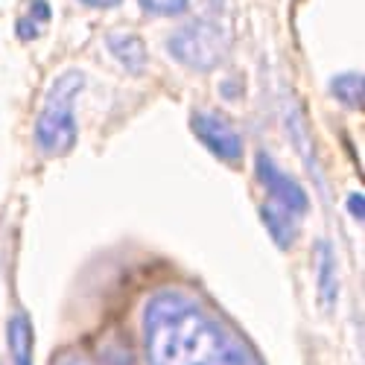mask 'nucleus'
I'll return each mask as SVG.
<instances>
[{"label": "nucleus", "instance_id": "nucleus-1", "mask_svg": "<svg viewBox=\"0 0 365 365\" xmlns=\"http://www.w3.org/2000/svg\"><path fill=\"white\" fill-rule=\"evenodd\" d=\"M143 351L149 365H260L214 310L181 289H161L146 301Z\"/></svg>", "mask_w": 365, "mask_h": 365}, {"label": "nucleus", "instance_id": "nucleus-2", "mask_svg": "<svg viewBox=\"0 0 365 365\" xmlns=\"http://www.w3.org/2000/svg\"><path fill=\"white\" fill-rule=\"evenodd\" d=\"M85 88V76L79 71H65L62 76H56L50 85L44 106L36 120V146L47 155H62L76 140V97Z\"/></svg>", "mask_w": 365, "mask_h": 365}, {"label": "nucleus", "instance_id": "nucleus-3", "mask_svg": "<svg viewBox=\"0 0 365 365\" xmlns=\"http://www.w3.org/2000/svg\"><path fill=\"white\" fill-rule=\"evenodd\" d=\"M167 47L175 62L187 65L193 71H214L225 56L222 33L207 21H190L185 26H178L170 36Z\"/></svg>", "mask_w": 365, "mask_h": 365}, {"label": "nucleus", "instance_id": "nucleus-4", "mask_svg": "<svg viewBox=\"0 0 365 365\" xmlns=\"http://www.w3.org/2000/svg\"><path fill=\"white\" fill-rule=\"evenodd\" d=\"M190 129L220 161H225V164L231 161L234 164V161L242 158V138H240V132L228 123L222 114H217V111H196L190 117Z\"/></svg>", "mask_w": 365, "mask_h": 365}, {"label": "nucleus", "instance_id": "nucleus-5", "mask_svg": "<svg viewBox=\"0 0 365 365\" xmlns=\"http://www.w3.org/2000/svg\"><path fill=\"white\" fill-rule=\"evenodd\" d=\"M257 178H260V185L266 187V193H269V199L275 202L278 207H284L287 214H292V217H304L307 214V207H310V202H307V193L301 190V185H295V181L272 161L269 155H257Z\"/></svg>", "mask_w": 365, "mask_h": 365}, {"label": "nucleus", "instance_id": "nucleus-6", "mask_svg": "<svg viewBox=\"0 0 365 365\" xmlns=\"http://www.w3.org/2000/svg\"><path fill=\"white\" fill-rule=\"evenodd\" d=\"M106 44H108V53L129 73H143V68H146V44H143L140 36L129 33V29H114V33H108Z\"/></svg>", "mask_w": 365, "mask_h": 365}, {"label": "nucleus", "instance_id": "nucleus-7", "mask_svg": "<svg viewBox=\"0 0 365 365\" xmlns=\"http://www.w3.org/2000/svg\"><path fill=\"white\" fill-rule=\"evenodd\" d=\"M6 342H9V356L12 365H33V348H36V333L33 322L26 313H15L6 327Z\"/></svg>", "mask_w": 365, "mask_h": 365}, {"label": "nucleus", "instance_id": "nucleus-8", "mask_svg": "<svg viewBox=\"0 0 365 365\" xmlns=\"http://www.w3.org/2000/svg\"><path fill=\"white\" fill-rule=\"evenodd\" d=\"M260 217L269 228V237L275 240L278 249H289L292 240H295V217L287 214L284 207H278L275 202H263L260 205Z\"/></svg>", "mask_w": 365, "mask_h": 365}, {"label": "nucleus", "instance_id": "nucleus-9", "mask_svg": "<svg viewBox=\"0 0 365 365\" xmlns=\"http://www.w3.org/2000/svg\"><path fill=\"white\" fill-rule=\"evenodd\" d=\"M339 298V278H336V257L327 242H319V301L330 310Z\"/></svg>", "mask_w": 365, "mask_h": 365}, {"label": "nucleus", "instance_id": "nucleus-10", "mask_svg": "<svg viewBox=\"0 0 365 365\" xmlns=\"http://www.w3.org/2000/svg\"><path fill=\"white\" fill-rule=\"evenodd\" d=\"M47 21H50V6L44 4V0H29L26 15L18 21L15 33H18L24 41H29V38H36V36H41V33H44Z\"/></svg>", "mask_w": 365, "mask_h": 365}, {"label": "nucleus", "instance_id": "nucleus-11", "mask_svg": "<svg viewBox=\"0 0 365 365\" xmlns=\"http://www.w3.org/2000/svg\"><path fill=\"white\" fill-rule=\"evenodd\" d=\"M330 91L342 106L359 108L362 106V76L359 73H342L330 82Z\"/></svg>", "mask_w": 365, "mask_h": 365}, {"label": "nucleus", "instance_id": "nucleus-12", "mask_svg": "<svg viewBox=\"0 0 365 365\" xmlns=\"http://www.w3.org/2000/svg\"><path fill=\"white\" fill-rule=\"evenodd\" d=\"M152 15H181L187 9V0H138Z\"/></svg>", "mask_w": 365, "mask_h": 365}, {"label": "nucleus", "instance_id": "nucleus-13", "mask_svg": "<svg viewBox=\"0 0 365 365\" xmlns=\"http://www.w3.org/2000/svg\"><path fill=\"white\" fill-rule=\"evenodd\" d=\"M103 365H132V362H129V351H126L123 345H120V348H114V351H108Z\"/></svg>", "mask_w": 365, "mask_h": 365}, {"label": "nucleus", "instance_id": "nucleus-14", "mask_svg": "<svg viewBox=\"0 0 365 365\" xmlns=\"http://www.w3.org/2000/svg\"><path fill=\"white\" fill-rule=\"evenodd\" d=\"M53 365H91L82 354H76V351H68V354H62V356H58Z\"/></svg>", "mask_w": 365, "mask_h": 365}, {"label": "nucleus", "instance_id": "nucleus-15", "mask_svg": "<svg viewBox=\"0 0 365 365\" xmlns=\"http://www.w3.org/2000/svg\"><path fill=\"white\" fill-rule=\"evenodd\" d=\"M348 205H351V214H354V217L359 220V217H362V196H359V193H351Z\"/></svg>", "mask_w": 365, "mask_h": 365}, {"label": "nucleus", "instance_id": "nucleus-16", "mask_svg": "<svg viewBox=\"0 0 365 365\" xmlns=\"http://www.w3.org/2000/svg\"><path fill=\"white\" fill-rule=\"evenodd\" d=\"M82 4L94 6V9H111V6H117V4H120V0H82Z\"/></svg>", "mask_w": 365, "mask_h": 365}]
</instances>
